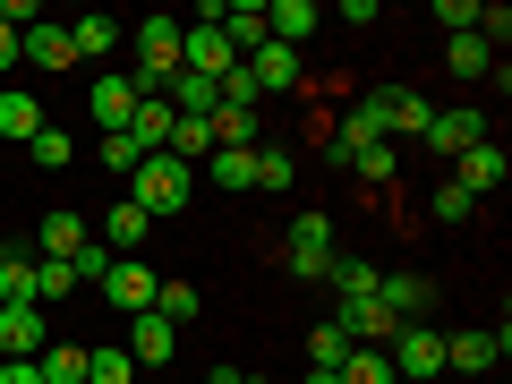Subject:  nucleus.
Instances as JSON below:
<instances>
[{
    "instance_id": "1",
    "label": "nucleus",
    "mask_w": 512,
    "mask_h": 384,
    "mask_svg": "<svg viewBox=\"0 0 512 384\" xmlns=\"http://www.w3.org/2000/svg\"><path fill=\"white\" fill-rule=\"evenodd\" d=\"M188 197H197V171H188V163H171V154H146V163L128 171V205H137L146 222L188 214Z\"/></svg>"
},
{
    "instance_id": "2",
    "label": "nucleus",
    "mask_w": 512,
    "mask_h": 384,
    "mask_svg": "<svg viewBox=\"0 0 512 384\" xmlns=\"http://www.w3.org/2000/svg\"><path fill=\"white\" fill-rule=\"evenodd\" d=\"M128 52H137V86L163 94L171 77H180V18H146V26H128Z\"/></svg>"
},
{
    "instance_id": "3",
    "label": "nucleus",
    "mask_w": 512,
    "mask_h": 384,
    "mask_svg": "<svg viewBox=\"0 0 512 384\" xmlns=\"http://www.w3.org/2000/svg\"><path fill=\"white\" fill-rule=\"evenodd\" d=\"M137 103H146V86H137L128 69H103V77L86 86V111H94V128H103V137H120V128L137 120Z\"/></svg>"
},
{
    "instance_id": "4",
    "label": "nucleus",
    "mask_w": 512,
    "mask_h": 384,
    "mask_svg": "<svg viewBox=\"0 0 512 384\" xmlns=\"http://www.w3.org/2000/svg\"><path fill=\"white\" fill-rule=\"evenodd\" d=\"M384 359H393V376H402V384H427V376H444V333L402 325L393 342H384Z\"/></svg>"
},
{
    "instance_id": "5",
    "label": "nucleus",
    "mask_w": 512,
    "mask_h": 384,
    "mask_svg": "<svg viewBox=\"0 0 512 384\" xmlns=\"http://www.w3.org/2000/svg\"><path fill=\"white\" fill-rule=\"evenodd\" d=\"M325 274H333V222L299 214L291 222V282H325Z\"/></svg>"
},
{
    "instance_id": "6",
    "label": "nucleus",
    "mask_w": 512,
    "mask_h": 384,
    "mask_svg": "<svg viewBox=\"0 0 512 384\" xmlns=\"http://www.w3.org/2000/svg\"><path fill=\"white\" fill-rule=\"evenodd\" d=\"M180 69H188V77H214V86H222V77L239 69V52L222 43V26H180Z\"/></svg>"
},
{
    "instance_id": "7",
    "label": "nucleus",
    "mask_w": 512,
    "mask_h": 384,
    "mask_svg": "<svg viewBox=\"0 0 512 384\" xmlns=\"http://www.w3.org/2000/svg\"><path fill=\"white\" fill-rule=\"evenodd\" d=\"M478 137H487V120H478L470 103H461V111H436V120H427V163H461Z\"/></svg>"
},
{
    "instance_id": "8",
    "label": "nucleus",
    "mask_w": 512,
    "mask_h": 384,
    "mask_svg": "<svg viewBox=\"0 0 512 384\" xmlns=\"http://www.w3.org/2000/svg\"><path fill=\"white\" fill-rule=\"evenodd\" d=\"M504 171H512L504 146H495V137H478V146L453 163V188H461V197H495V188H504Z\"/></svg>"
},
{
    "instance_id": "9",
    "label": "nucleus",
    "mask_w": 512,
    "mask_h": 384,
    "mask_svg": "<svg viewBox=\"0 0 512 384\" xmlns=\"http://www.w3.org/2000/svg\"><path fill=\"white\" fill-rule=\"evenodd\" d=\"M154 291H163V282H154L146 265H137V256H120V265L103 274V308H128V316H146V308H154Z\"/></svg>"
},
{
    "instance_id": "10",
    "label": "nucleus",
    "mask_w": 512,
    "mask_h": 384,
    "mask_svg": "<svg viewBox=\"0 0 512 384\" xmlns=\"http://www.w3.org/2000/svg\"><path fill=\"white\" fill-rule=\"evenodd\" d=\"M43 350H52L43 308H0V359H43Z\"/></svg>"
},
{
    "instance_id": "11",
    "label": "nucleus",
    "mask_w": 512,
    "mask_h": 384,
    "mask_svg": "<svg viewBox=\"0 0 512 384\" xmlns=\"http://www.w3.org/2000/svg\"><path fill=\"white\" fill-rule=\"evenodd\" d=\"M376 299L393 308V325H427V308H436V282H427V274H384Z\"/></svg>"
},
{
    "instance_id": "12",
    "label": "nucleus",
    "mask_w": 512,
    "mask_h": 384,
    "mask_svg": "<svg viewBox=\"0 0 512 384\" xmlns=\"http://www.w3.org/2000/svg\"><path fill=\"white\" fill-rule=\"evenodd\" d=\"M239 69L256 77V94H291V86H299V52H291V43H256Z\"/></svg>"
},
{
    "instance_id": "13",
    "label": "nucleus",
    "mask_w": 512,
    "mask_h": 384,
    "mask_svg": "<svg viewBox=\"0 0 512 384\" xmlns=\"http://www.w3.org/2000/svg\"><path fill=\"white\" fill-rule=\"evenodd\" d=\"M18 60H26V69H43V77H60V69H77V43H69V26H26Z\"/></svg>"
},
{
    "instance_id": "14",
    "label": "nucleus",
    "mask_w": 512,
    "mask_h": 384,
    "mask_svg": "<svg viewBox=\"0 0 512 384\" xmlns=\"http://www.w3.org/2000/svg\"><path fill=\"white\" fill-rule=\"evenodd\" d=\"M333 325H342L350 342H367V350H384V342H393V333H402V325H393V308H384V299H342V316H333Z\"/></svg>"
},
{
    "instance_id": "15",
    "label": "nucleus",
    "mask_w": 512,
    "mask_h": 384,
    "mask_svg": "<svg viewBox=\"0 0 512 384\" xmlns=\"http://www.w3.org/2000/svg\"><path fill=\"white\" fill-rule=\"evenodd\" d=\"M86 239H94V231H86V214H69V205H52V214L35 222V256H60V265H69Z\"/></svg>"
},
{
    "instance_id": "16",
    "label": "nucleus",
    "mask_w": 512,
    "mask_h": 384,
    "mask_svg": "<svg viewBox=\"0 0 512 384\" xmlns=\"http://www.w3.org/2000/svg\"><path fill=\"white\" fill-rule=\"evenodd\" d=\"M316 26H325V9H316V0H265V35L291 43V52L316 35Z\"/></svg>"
},
{
    "instance_id": "17",
    "label": "nucleus",
    "mask_w": 512,
    "mask_h": 384,
    "mask_svg": "<svg viewBox=\"0 0 512 384\" xmlns=\"http://www.w3.org/2000/svg\"><path fill=\"white\" fill-rule=\"evenodd\" d=\"M120 350H128V359H137V367H163L171 350H180V333H171L163 316L146 308V316H128V342H120Z\"/></svg>"
},
{
    "instance_id": "18",
    "label": "nucleus",
    "mask_w": 512,
    "mask_h": 384,
    "mask_svg": "<svg viewBox=\"0 0 512 384\" xmlns=\"http://www.w3.org/2000/svg\"><path fill=\"white\" fill-rule=\"evenodd\" d=\"M197 171L222 188V197H239V188H256V146H214Z\"/></svg>"
},
{
    "instance_id": "19",
    "label": "nucleus",
    "mask_w": 512,
    "mask_h": 384,
    "mask_svg": "<svg viewBox=\"0 0 512 384\" xmlns=\"http://www.w3.org/2000/svg\"><path fill=\"white\" fill-rule=\"evenodd\" d=\"M384 137H393V103H384V94H359V111H350V128H342V154L384 146Z\"/></svg>"
},
{
    "instance_id": "20",
    "label": "nucleus",
    "mask_w": 512,
    "mask_h": 384,
    "mask_svg": "<svg viewBox=\"0 0 512 384\" xmlns=\"http://www.w3.org/2000/svg\"><path fill=\"white\" fill-rule=\"evenodd\" d=\"M94 231H103V248H111V256H137V248H146V239H154V222H146V214H137V205L120 197V205H111L103 222H94Z\"/></svg>"
},
{
    "instance_id": "21",
    "label": "nucleus",
    "mask_w": 512,
    "mask_h": 384,
    "mask_svg": "<svg viewBox=\"0 0 512 384\" xmlns=\"http://www.w3.org/2000/svg\"><path fill=\"white\" fill-rule=\"evenodd\" d=\"M69 43H77V60H103V52H120V43H128V26L103 18V9H86V18L69 26Z\"/></svg>"
},
{
    "instance_id": "22",
    "label": "nucleus",
    "mask_w": 512,
    "mask_h": 384,
    "mask_svg": "<svg viewBox=\"0 0 512 384\" xmlns=\"http://www.w3.org/2000/svg\"><path fill=\"white\" fill-rule=\"evenodd\" d=\"M128 137H137V154H171V103H163V94H146V103H137Z\"/></svg>"
},
{
    "instance_id": "23",
    "label": "nucleus",
    "mask_w": 512,
    "mask_h": 384,
    "mask_svg": "<svg viewBox=\"0 0 512 384\" xmlns=\"http://www.w3.org/2000/svg\"><path fill=\"white\" fill-rule=\"evenodd\" d=\"M35 128H43V103L9 86V94H0V137H9V146H35Z\"/></svg>"
},
{
    "instance_id": "24",
    "label": "nucleus",
    "mask_w": 512,
    "mask_h": 384,
    "mask_svg": "<svg viewBox=\"0 0 512 384\" xmlns=\"http://www.w3.org/2000/svg\"><path fill=\"white\" fill-rule=\"evenodd\" d=\"M444 367H470V376H487V367H495V333H444Z\"/></svg>"
},
{
    "instance_id": "25",
    "label": "nucleus",
    "mask_w": 512,
    "mask_h": 384,
    "mask_svg": "<svg viewBox=\"0 0 512 384\" xmlns=\"http://www.w3.org/2000/svg\"><path fill=\"white\" fill-rule=\"evenodd\" d=\"M333 376H342V384H402V376H393V359H384V350H367V342H350V359L333 367Z\"/></svg>"
},
{
    "instance_id": "26",
    "label": "nucleus",
    "mask_w": 512,
    "mask_h": 384,
    "mask_svg": "<svg viewBox=\"0 0 512 384\" xmlns=\"http://www.w3.org/2000/svg\"><path fill=\"white\" fill-rule=\"evenodd\" d=\"M384 103H393V137H427V120H436V103H427V94L384 86Z\"/></svg>"
},
{
    "instance_id": "27",
    "label": "nucleus",
    "mask_w": 512,
    "mask_h": 384,
    "mask_svg": "<svg viewBox=\"0 0 512 384\" xmlns=\"http://www.w3.org/2000/svg\"><path fill=\"white\" fill-rule=\"evenodd\" d=\"M325 282H333L342 299H376V282H384V274L367 265V256H333V274H325Z\"/></svg>"
},
{
    "instance_id": "28",
    "label": "nucleus",
    "mask_w": 512,
    "mask_h": 384,
    "mask_svg": "<svg viewBox=\"0 0 512 384\" xmlns=\"http://www.w3.org/2000/svg\"><path fill=\"white\" fill-rule=\"evenodd\" d=\"M197 308H205V291H197V282H163V291H154V316H163L171 333H180Z\"/></svg>"
},
{
    "instance_id": "29",
    "label": "nucleus",
    "mask_w": 512,
    "mask_h": 384,
    "mask_svg": "<svg viewBox=\"0 0 512 384\" xmlns=\"http://www.w3.org/2000/svg\"><path fill=\"white\" fill-rule=\"evenodd\" d=\"M26 154H35L43 171H69V163H77V137H69V128H52V120H43V128H35V146H26Z\"/></svg>"
},
{
    "instance_id": "30",
    "label": "nucleus",
    "mask_w": 512,
    "mask_h": 384,
    "mask_svg": "<svg viewBox=\"0 0 512 384\" xmlns=\"http://www.w3.org/2000/svg\"><path fill=\"white\" fill-rule=\"evenodd\" d=\"M86 384H137V359H128L120 342H111V350H86Z\"/></svg>"
},
{
    "instance_id": "31",
    "label": "nucleus",
    "mask_w": 512,
    "mask_h": 384,
    "mask_svg": "<svg viewBox=\"0 0 512 384\" xmlns=\"http://www.w3.org/2000/svg\"><path fill=\"white\" fill-rule=\"evenodd\" d=\"M111 265H120V256H111L103 239H86V248L69 256V274H77V291H103V274H111Z\"/></svg>"
},
{
    "instance_id": "32",
    "label": "nucleus",
    "mask_w": 512,
    "mask_h": 384,
    "mask_svg": "<svg viewBox=\"0 0 512 384\" xmlns=\"http://www.w3.org/2000/svg\"><path fill=\"white\" fill-rule=\"evenodd\" d=\"M291 146H256V188H265V197H282V188H291Z\"/></svg>"
},
{
    "instance_id": "33",
    "label": "nucleus",
    "mask_w": 512,
    "mask_h": 384,
    "mask_svg": "<svg viewBox=\"0 0 512 384\" xmlns=\"http://www.w3.org/2000/svg\"><path fill=\"white\" fill-rule=\"evenodd\" d=\"M214 146H256V111H231V103H214Z\"/></svg>"
},
{
    "instance_id": "34",
    "label": "nucleus",
    "mask_w": 512,
    "mask_h": 384,
    "mask_svg": "<svg viewBox=\"0 0 512 384\" xmlns=\"http://www.w3.org/2000/svg\"><path fill=\"white\" fill-rule=\"evenodd\" d=\"M35 367H43V384H86V350H69V342H52Z\"/></svg>"
},
{
    "instance_id": "35",
    "label": "nucleus",
    "mask_w": 512,
    "mask_h": 384,
    "mask_svg": "<svg viewBox=\"0 0 512 384\" xmlns=\"http://www.w3.org/2000/svg\"><path fill=\"white\" fill-rule=\"evenodd\" d=\"M487 43H478V35H453V43H444V69H453V77H487Z\"/></svg>"
},
{
    "instance_id": "36",
    "label": "nucleus",
    "mask_w": 512,
    "mask_h": 384,
    "mask_svg": "<svg viewBox=\"0 0 512 384\" xmlns=\"http://www.w3.org/2000/svg\"><path fill=\"white\" fill-rule=\"evenodd\" d=\"M43 299H77V274L60 265V256H35V308Z\"/></svg>"
},
{
    "instance_id": "37",
    "label": "nucleus",
    "mask_w": 512,
    "mask_h": 384,
    "mask_svg": "<svg viewBox=\"0 0 512 384\" xmlns=\"http://www.w3.org/2000/svg\"><path fill=\"white\" fill-rule=\"evenodd\" d=\"M308 359H316V367H342V359H350V333H342V325H316V333H308Z\"/></svg>"
},
{
    "instance_id": "38",
    "label": "nucleus",
    "mask_w": 512,
    "mask_h": 384,
    "mask_svg": "<svg viewBox=\"0 0 512 384\" xmlns=\"http://www.w3.org/2000/svg\"><path fill=\"white\" fill-rule=\"evenodd\" d=\"M94 154H103L111 171H137V163H146V154H137V137H128V128H120V137H103V146H94Z\"/></svg>"
},
{
    "instance_id": "39",
    "label": "nucleus",
    "mask_w": 512,
    "mask_h": 384,
    "mask_svg": "<svg viewBox=\"0 0 512 384\" xmlns=\"http://www.w3.org/2000/svg\"><path fill=\"white\" fill-rule=\"evenodd\" d=\"M222 103H231V111H256L265 94H256V77H248V69H231V77H222Z\"/></svg>"
},
{
    "instance_id": "40",
    "label": "nucleus",
    "mask_w": 512,
    "mask_h": 384,
    "mask_svg": "<svg viewBox=\"0 0 512 384\" xmlns=\"http://www.w3.org/2000/svg\"><path fill=\"white\" fill-rule=\"evenodd\" d=\"M470 214H478V197H461V188L444 180V188H436V222H470Z\"/></svg>"
},
{
    "instance_id": "41",
    "label": "nucleus",
    "mask_w": 512,
    "mask_h": 384,
    "mask_svg": "<svg viewBox=\"0 0 512 384\" xmlns=\"http://www.w3.org/2000/svg\"><path fill=\"white\" fill-rule=\"evenodd\" d=\"M436 26H453V35H470V26H478V0H436Z\"/></svg>"
},
{
    "instance_id": "42",
    "label": "nucleus",
    "mask_w": 512,
    "mask_h": 384,
    "mask_svg": "<svg viewBox=\"0 0 512 384\" xmlns=\"http://www.w3.org/2000/svg\"><path fill=\"white\" fill-rule=\"evenodd\" d=\"M350 163H359V180H393V146H359Z\"/></svg>"
},
{
    "instance_id": "43",
    "label": "nucleus",
    "mask_w": 512,
    "mask_h": 384,
    "mask_svg": "<svg viewBox=\"0 0 512 384\" xmlns=\"http://www.w3.org/2000/svg\"><path fill=\"white\" fill-rule=\"evenodd\" d=\"M0 384H43V367L35 359H0Z\"/></svg>"
},
{
    "instance_id": "44",
    "label": "nucleus",
    "mask_w": 512,
    "mask_h": 384,
    "mask_svg": "<svg viewBox=\"0 0 512 384\" xmlns=\"http://www.w3.org/2000/svg\"><path fill=\"white\" fill-rule=\"evenodd\" d=\"M18 43H26V35H18V26H0V77L18 69Z\"/></svg>"
},
{
    "instance_id": "45",
    "label": "nucleus",
    "mask_w": 512,
    "mask_h": 384,
    "mask_svg": "<svg viewBox=\"0 0 512 384\" xmlns=\"http://www.w3.org/2000/svg\"><path fill=\"white\" fill-rule=\"evenodd\" d=\"M299 384H342V376H333V367H308V376H299Z\"/></svg>"
},
{
    "instance_id": "46",
    "label": "nucleus",
    "mask_w": 512,
    "mask_h": 384,
    "mask_svg": "<svg viewBox=\"0 0 512 384\" xmlns=\"http://www.w3.org/2000/svg\"><path fill=\"white\" fill-rule=\"evenodd\" d=\"M239 384H274V376H239Z\"/></svg>"
},
{
    "instance_id": "47",
    "label": "nucleus",
    "mask_w": 512,
    "mask_h": 384,
    "mask_svg": "<svg viewBox=\"0 0 512 384\" xmlns=\"http://www.w3.org/2000/svg\"><path fill=\"white\" fill-rule=\"evenodd\" d=\"M0 256H9V239H0Z\"/></svg>"
},
{
    "instance_id": "48",
    "label": "nucleus",
    "mask_w": 512,
    "mask_h": 384,
    "mask_svg": "<svg viewBox=\"0 0 512 384\" xmlns=\"http://www.w3.org/2000/svg\"><path fill=\"white\" fill-rule=\"evenodd\" d=\"M487 384H495V376H487Z\"/></svg>"
}]
</instances>
